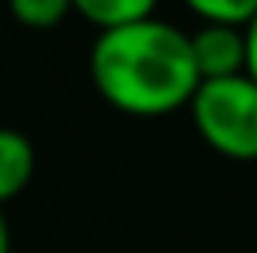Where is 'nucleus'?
I'll return each instance as SVG.
<instances>
[{"mask_svg":"<svg viewBox=\"0 0 257 253\" xmlns=\"http://www.w3.org/2000/svg\"><path fill=\"white\" fill-rule=\"evenodd\" d=\"M246 78L257 86V15H253V23L246 26Z\"/></svg>","mask_w":257,"mask_h":253,"instance_id":"nucleus-8","label":"nucleus"},{"mask_svg":"<svg viewBox=\"0 0 257 253\" xmlns=\"http://www.w3.org/2000/svg\"><path fill=\"white\" fill-rule=\"evenodd\" d=\"M34 142L15 127H0V205L19 197L34 179Z\"/></svg>","mask_w":257,"mask_h":253,"instance_id":"nucleus-4","label":"nucleus"},{"mask_svg":"<svg viewBox=\"0 0 257 253\" xmlns=\"http://www.w3.org/2000/svg\"><path fill=\"white\" fill-rule=\"evenodd\" d=\"M93 86L112 108L127 116H164L190 104L201 86L187 30L157 19L97 34L90 49Z\"/></svg>","mask_w":257,"mask_h":253,"instance_id":"nucleus-1","label":"nucleus"},{"mask_svg":"<svg viewBox=\"0 0 257 253\" xmlns=\"http://www.w3.org/2000/svg\"><path fill=\"white\" fill-rule=\"evenodd\" d=\"M190 12L198 23H212V26H246L257 15V0H190Z\"/></svg>","mask_w":257,"mask_h":253,"instance_id":"nucleus-6","label":"nucleus"},{"mask_svg":"<svg viewBox=\"0 0 257 253\" xmlns=\"http://www.w3.org/2000/svg\"><path fill=\"white\" fill-rule=\"evenodd\" d=\"M0 253H12V231H8L4 208H0Z\"/></svg>","mask_w":257,"mask_h":253,"instance_id":"nucleus-9","label":"nucleus"},{"mask_svg":"<svg viewBox=\"0 0 257 253\" xmlns=\"http://www.w3.org/2000/svg\"><path fill=\"white\" fill-rule=\"evenodd\" d=\"M187 38H190V56L201 82L246 75V30L198 23V30H187Z\"/></svg>","mask_w":257,"mask_h":253,"instance_id":"nucleus-3","label":"nucleus"},{"mask_svg":"<svg viewBox=\"0 0 257 253\" xmlns=\"http://www.w3.org/2000/svg\"><path fill=\"white\" fill-rule=\"evenodd\" d=\"M71 12H78L90 26H97V34L123 30L131 23H142L149 15H157L149 0H78V4H71Z\"/></svg>","mask_w":257,"mask_h":253,"instance_id":"nucleus-5","label":"nucleus"},{"mask_svg":"<svg viewBox=\"0 0 257 253\" xmlns=\"http://www.w3.org/2000/svg\"><path fill=\"white\" fill-rule=\"evenodd\" d=\"M12 15L30 30H52L71 15V0H12Z\"/></svg>","mask_w":257,"mask_h":253,"instance_id":"nucleus-7","label":"nucleus"},{"mask_svg":"<svg viewBox=\"0 0 257 253\" xmlns=\"http://www.w3.org/2000/svg\"><path fill=\"white\" fill-rule=\"evenodd\" d=\"M187 108L212 153L227 160H257V86L246 75L201 82Z\"/></svg>","mask_w":257,"mask_h":253,"instance_id":"nucleus-2","label":"nucleus"}]
</instances>
